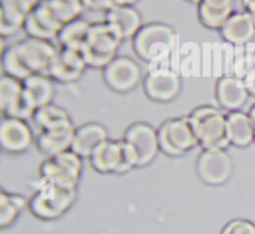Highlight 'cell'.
Segmentation results:
<instances>
[{
    "label": "cell",
    "instance_id": "7",
    "mask_svg": "<svg viewBox=\"0 0 255 234\" xmlns=\"http://www.w3.org/2000/svg\"><path fill=\"white\" fill-rule=\"evenodd\" d=\"M122 139L126 143L134 167L148 166L161 151L158 132L147 122L139 121L129 124Z\"/></svg>",
    "mask_w": 255,
    "mask_h": 234
},
{
    "label": "cell",
    "instance_id": "17",
    "mask_svg": "<svg viewBox=\"0 0 255 234\" xmlns=\"http://www.w3.org/2000/svg\"><path fill=\"white\" fill-rule=\"evenodd\" d=\"M75 129L76 127L74 126L71 119L42 129L35 139L36 148L46 157L56 156L61 152L69 151L71 149Z\"/></svg>",
    "mask_w": 255,
    "mask_h": 234
},
{
    "label": "cell",
    "instance_id": "15",
    "mask_svg": "<svg viewBox=\"0 0 255 234\" xmlns=\"http://www.w3.org/2000/svg\"><path fill=\"white\" fill-rule=\"evenodd\" d=\"M86 69V61L81 51L59 47V52L47 69L46 75L60 84H71L81 79Z\"/></svg>",
    "mask_w": 255,
    "mask_h": 234
},
{
    "label": "cell",
    "instance_id": "11",
    "mask_svg": "<svg viewBox=\"0 0 255 234\" xmlns=\"http://www.w3.org/2000/svg\"><path fill=\"white\" fill-rule=\"evenodd\" d=\"M142 69L138 62L127 55H117L102 70V79L110 90L126 94L136 89L142 81Z\"/></svg>",
    "mask_w": 255,
    "mask_h": 234
},
{
    "label": "cell",
    "instance_id": "14",
    "mask_svg": "<svg viewBox=\"0 0 255 234\" xmlns=\"http://www.w3.org/2000/svg\"><path fill=\"white\" fill-rule=\"evenodd\" d=\"M34 142L32 129L27 121L2 116L0 119V147L2 151L19 154L27 151Z\"/></svg>",
    "mask_w": 255,
    "mask_h": 234
},
{
    "label": "cell",
    "instance_id": "20",
    "mask_svg": "<svg viewBox=\"0 0 255 234\" xmlns=\"http://www.w3.org/2000/svg\"><path fill=\"white\" fill-rule=\"evenodd\" d=\"M104 16L122 40L133 39L143 25L141 12L133 5H115Z\"/></svg>",
    "mask_w": 255,
    "mask_h": 234
},
{
    "label": "cell",
    "instance_id": "28",
    "mask_svg": "<svg viewBox=\"0 0 255 234\" xmlns=\"http://www.w3.org/2000/svg\"><path fill=\"white\" fill-rule=\"evenodd\" d=\"M31 119L35 126L40 128V131H42V129L54 127L65 121H69L71 119V117L64 107L57 106L55 104H49L35 110Z\"/></svg>",
    "mask_w": 255,
    "mask_h": 234
},
{
    "label": "cell",
    "instance_id": "36",
    "mask_svg": "<svg viewBox=\"0 0 255 234\" xmlns=\"http://www.w3.org/2000/svg\"><path fill=\"white\" fill-rule=\"evenodd\" d=\"M248 115L251 116V118L253 119V126H254V143H255V104L253 106L251 107V110H249Z\"/></svg>",
    "mask_w": 255,
    "mask_h": 234
},
{
    "label": "cell",
    "instance_id": "39",
    "mask_svg": "<svg viewBox=\"0 0 255 234\" xmlns=\"http://www.w3.org/2000/svg\"><path fill=\"white\" fill-rule=\"evenodd\" d=\"M253 59H254V65H255V51H254V54H253Z\"/></svg>",
    "mask_w": 255,
    "mask_h": 234
},
{
    "label": "cell",
    "instance_id": "25",
    "mask_svg": "<svg viewBox=\"0 0 255 234\" xmlns=\"http://www.w3.org/2000/svg\"><path fill=\"white\" fill-rule=\"evenodd\" d=\"M90 26H91V22L87 21L86 19H82V17L65 24L56 36L59 46L81 51L86 45Z\"/></svg>",
    "mask_w": 255,
    "mask_h": 234
},
{
    "label": "cell",
    "instance_id": "16",
    "mask_svg": "<svg viewBox=\"0 0 255 234\" xmlns=\"http://www.w3.org/2000/svg\"><path fill=\"white\" fill-rule=\"evenodd\" d=\"M64 25L55 16L46 0H40L39 4L27 14L24 22V31L27 36L42 40L56 39Z\"/></svg>",
    "mask_w": 255,
    "mask_h": 234
},
{
    "label": "cell",
    "instance_id": "18",
    "mask_svg": "<svg viewBox=\"0 0 255 234\" xmlns=\"http://www.w3.org/2000/svg\"><path fill=\"white\" fill-rule=\"evenodd\" d=\"M249 91L241 76L226 75L216 84V99L219 107L227 112L239 111L249 99Z\"/></svg>",
    "mask_w": 255,
    "mask_h": 234
},
{
    "label": "cell",
    "instance_id": "26",
    "mask_svg": "<svg viewBox=\"0 0 255 234\" xmlns=\"http://www.w3.org/2000/svg\"><path fill=\"white\" fill-rule=\"evenodd\" d=\"M29 208V199L22 194L0 191V228L11 227L22 212Z\"/></svg>",
    "mask_w": 255,
    "mask_h": 234
},
{
    "label": "cell",
    "instance_id": "8",
    "mask_svg": "<svg viewBox=\"0 0 255 234\" xmlns=\"http://www.w3.org/2000/svg\"><path fill=\"white\" fill-rule=\"evenodd\" d=\"M90 166L101 174H125L134 168L124 139H106L89 157Z\"/></svg>",
    "mask_w": 255,
    "mask_h": 234
},
{
    "label": "cell",
    "instance_id": "6",
    "mask_svg": "<svg viewBox=\"0 0 255 234\" xmlns=\"http://www.w3.org/2000/svg\"><path fill=\"white\" fill-rule=\"evenodd\" d=\"M159 149L169 157L184 156L198 146L196 133L188 117H172L157 128Z\"/></svg>",
    "mask_w": 255,
    "mask_h": 234
},
{
    "label": "cell",
    "instance_id": "24",
    "mask_svg": "<svg viewBox=\"0 0 255 234\" xmlns=\"http://www.w3.org/2000/svg\"><path fill=\"white\" fill-rule=\"evenodd\" d=\"M227 138L231 146L248 147L254 142L253 119L243 111L227 112Z\"/></svg>",
    "mask_w": 255,
    "mask_h": 234
},
{
    "label": "cell",
    "instance_id": "23",
    "mask_svg": "<svg viewBox=\"0 0 255 234\" xmlns=\"http://www.w3.org/2000/svg\"><path fill=\"white\" fill-rule=\"evenodd\" d=\"M236 0H201L197 5L198 20L208 29L219 30L234 10Z\"/></svg>",
    "mask_w": 255,
    "mask_h": 234
},
{
    "label": "cell",
    "instance_id": "31",
    "mask_svg": "<svg viewBox=\"0 0 255 234\" xmlns=\"http://www.w3.org/2000/svg\"><path fill=\"white\" fill-rule=\"evenodd\" d=\"M0 2H1V4L11 5V6L17 7V9H20L21 11L29 14V12L39 4L40 0H0Z\"/></svg>",
    "mask_w": 255,
    "mask_h": 234
},
{
    "label": "cell",
    "instance_id": "3",
    "mask_svg": "<svg viewBox=\"0 0 255 234\" xmlns=\"http://www.w3.org/2000/svg\"><path fill=\"white\" fill-rule=\"evenodd\" d=\"M77 189H66L37 181L29 198V211L40 221H55L71 209L76 201Z\"/></svg>",
    "mask_w": 255,
    "mask_h": 234
},
{
    "label": "cell",
    "instance_id": "1",
    "mask_svg": "<svg viewBox=\"0 0 255 234\" xmlns=\"http://www.w3.org/2000/svg\"><path fill=\"white\" fill-rule=\"evenodd\" d=\"M176 31L166 22L153 21L142 25L132 39V47L137 56L149 64L164 61L173 49Z\"/></svg>",
    "mask_w": 255,
    "mask_h": 234
},
{
    "label": "cell",
    "instance_id": "4",
    "mask_svg": "<svg viewBox=\"0 0 255 234\" xmlns=\"http://www.w3.org/2000/svg\"><path fill=\"white\" fill-rule=\"evenodd\" d=\"M124 40L106 21L92 22L86 45L81 50L87 67L104 70L117 56Z\"/></svg>",
    "mask_w": 255,
    "mask_h": 234
},
{
    "label": "cell",
    "instance_id": "21",
    "mask_svg": "<svg viewBox=\"0 0 255 234\" xmlns=\"http://www.w3.org/2000/svg\"><path fill=\"white\" fill-rule=\"evenodd\" d=\"M24 100L31 110L52 104L55 96V81L46 74H32L22 81Z\"/></svg>",
    "mask_w": 255,
    "mask_h": 234
},
{
    "label": "cell",
    "instance_id": "40",
    "mask_svg": "<svg viewBox=\"0 0 255 234\" xmlns=\"http://www.w3.org/2000/svg\"><path fill=\"white\" fill-rule=\"evenodd\" d=\"M252 16H253V19H254V22H255V14H254V15H252Z\"/></svg>",
    "mask_w": 255,
    "mask_h": 234
},
{
    "label": "cell",
    "instance_id": "27",
    "mask_svg": "<svg viewBox=\"0 0 255 234\" xmlns=\"http://www.w3.org/2000/svg\"><path fill=\"white\" fill-rule=\"evenodd\" d=\"M26 12L17 7L0 2V37H11L24 29Z\"/></svg>",
    "mask_w": 255,
    "mask_h": 234
},
{
    "label": "cell",
    "instance_id": "30",
    "mask_svg": "<svg viewBox=\"0 0 255 234\" xmlns=\"http://www.w3.org/2000/svg\"><path fill=\"white\" fill-rule=\"evenodd\" d=\"M221 234H255V223L243 218L232 219L222 228Z\"/></svg>",
    "mask_w": 255,
    "mask_h": 234
},
{
    "label": "cell",
    "instance_id": "22",
    "mask_svg": "<svg viewBox=\"0 0 255 234\" xmlns=\"http://www.w3.org/2000/svg\"><path fill=\"white\" fill-rule=\"evenodd\" d=\"M109 138V131L104 124L100 122H87L75 129L71 149L82 158L89 159L96 147Z\"/></svg>",
    "mask_w": 255,
    "mask_h": 234
},
{
    "label": "cell",
    "instance_id": "12",
    "mask_svg": "<svg viewBox=\"0 0 255 234\" xmlns=\"http://www.w3.org/2000/svg\"><path fill=\"white\" fill-rule=\"evenodd\" d=\"M143 92L156 102H169L181 92V76L169 67L156 66L147 72L142 80Z\"/></svg>",
    "mask_w": 255,
    "mask_h": 234
},
{
    "label": "cell",
    "instance_id": "38",
    "mask_svg": "<svg viewBox=\"0 0 255 234\" xmlns=\"http://www.w3.org/2000/svg\"><path fill=\"white\" fill-rule=\"evenodd\" d=\"M82 2H84V4L86 5L87 9H90V0H82Z\"/></svg>",
    "mask_w": 255,
    "mask_h": 234
},
{
    "label": "cell",
    "instance_id": "37",
    "mask_svg": "<svg viewBox=\"0 0 255 234\" xmlns=\"http://www.w3.org/2000/svg\"><path fill=\"white\" fill-rule=\"evenodd\" d=\"M186 1L191 2V4H196V5H198V2L201 1V0H186Z\"/></svg>",
    "mask_w": 255,
    "mask_h": 234
},
{
    "label": "cell",
    "instance_id": "32",
    "mask_svg": "<svg viewBox=\"0 0 255 234\" xmlns=\"http://www.w3.org/2000/svg\"><path fill=\"white\" fill-rule=\"evenodd\" d=\"M116 5L115 0H90V9L97 10V11H109L111 7Z\"/></svg>",
    "mask_w": 255,
    "mask_h": 234
},
{
    "label": "cell",
    "instance_id": "5",
    "mask_svg": "<svg viewBox=\"0 0 255 234\" xmlns=\"http://www.w3.org/2000/svg\"><path fill=\"white\" fill-rule=\"evenodd\" d=\"M82 169V157L69 149L56 156L46 157L40 163L39 181L61 188L77 189Z\"/></svg>",
    "mask_w": 255,
    "mask_h": 234
},
{
    "label": "cell",
    "instance_id": "13",
    "mask_svg": "<svg viewBox=\"0 0 255 234\" xmlns=\"http://www.w3.org/2000/svg\"><path fill=\"white\" fill-rule=\"evenodd\" d=\"M0 112L2 116L20 119H31L34 110L24 100L22 81L9 75L0 76Z\"/></svg>",
    "mask_w": 255,
    "mask_h": 234
},
{
    "label": "cell",
    "instance_id": "2",
    "mask_svg": "<svg viewBox=\"0 0 255 234\" xmlns=\"http://www.w3.org/2000/svg\"><path fill=\"white\" fill-rule=\"evenodd\" d=\"M189 122L196 133L198 146L204 148L227 149L231 143L227 138V114L219 107L198 106L189 115Z\"/></svg>",
    "mask_w": 255,
    "mask_h": 234
},
{
    "label": "cell",
    "instance_id": "10",
    "mask_svg": "<svg viewBox=\"0 0 255 234\" xmlns=\"http://www.w3.org/2000/svg\"><path fill=\"white\" fill-rule=\"evenodd\" d=\"M233 159L227 149L204 148L196 162V172L207 186H222L233 173Z\"/></svg>",
    "mask_w": 255,
    "mask_h": 234
},
{
    "label": "cell",
    "instance_id": "33",
    "mask_svg": "<svg viewBox=\"0 0 255 234\" xmlns=\"http://www.w3.org/2000/svg\"><path fill=\"white\" fill-rule=\"evenodd\" d=\"M242 79L246 82V86L247 89H248L249 95H251V96H255V66L253 69L249 70L247 74H244Z\"/></svg>",
    "mask_w": 255,
    "mask_h": 234
},
{
    "label": "cell",
    "instance_id": "19",
    "mask_svg": "<svg viewBox=\"0 0 255 234\" xmlns=\"http://www.w3.org/2000/svg\"><path fill=\"white\" fill-rule=\"evenodd\" d=\"M219 34L228 44L243 46L255 37V22L246 10H236L219 29Z\"/></svg>",
    "mask_w": 255,
    "mask_h": 234
},
{
    "label": "cell",
    "instance_id": "34",
    "mask_svg": "<svg viewBox=\"0 0 255 234\" xmlns=\"http://www.w3.org/2000/svg\"><path fill=\"white\" fill-rule=\"evenodd\" d=\"M242 5H243L244 10L248 11L249 14H255V0H242Z\"/></svg>",
    "mask_w": 255,
    "mask_h": 234
},
{
    "label": "cell",
    "instance_id": "9",
    "mask_svg": "<svg viewBox=\"0 0 255 234\" xmlns=\"http://www.w3.org/2000/svg\"><path fill=\"white\" fill-rule=\"evenodd\" d=\"M17 59L27 74H46L47 69L56 57L59 49L51 40L36 39L26 36L12 44Z\"/></svg>",
    "mask_w": 255,
    "mask_h": 234
},
{
    "label": "cell",
    "instance_id": "29",
    "mask_svg": "<svg viewBox=\"0 0 255 234\" xmlns=\"http://www.w3.org/2000/svg\"><path fill=\"white\" fill-rule=\"evenodd\" d=\"M46 2L62 25L79 19L87 10L82 0H46Z\"/></svg>",
    "mask_w": 255,
    "mask_h": 234
},
{
    "label": "cell",
    "instance_id": "35",
    "mask_svg": "<svg viewBox=\"0 0 255 234\" xmlns=\"http://www.w3.org/2000/svg\"><path fill=\"white\" fill-rule=\"evenodd\" d=\"M116 1V5H133L136 4L138 0H115Z\"/></svg>",
    "mask_w": 255,
    "mask_h": 234
}]
</instances>
